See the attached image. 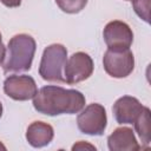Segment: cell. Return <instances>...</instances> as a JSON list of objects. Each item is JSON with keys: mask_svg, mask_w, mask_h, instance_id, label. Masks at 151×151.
Here are the masks:
<instances>
[{"mask_svg": "<svg viewBox=\"0 0 151 151\" xmlns=\"http://www.w3.org/2000/svg\"><path fill=\"white\" fill-rule=\"evenodd\" d=\"M34 109L46 116L73 114L85 106V96L77 90H68L55 85L41 87L33 98Z\"/></svg>", "mask_w": 151, "mask_h": 151, "instance_id": "1", "label": "cell"}, {"mask_svg": "<svg viewBox=\"0 0 151 151\" xmlns=\"http://www.w3.org/2000/svg\"><path fill=\"white\" fill-rule=\"evenodd\" d=\"M35 50V40L29 34L20 33L11 38L7 45L6 61L2 65L4 73L28 71L32 66Z\"/></svg>", "mask_w": 151, "mask_h": 151, "instance_id": "2", "label": "cell"}, {"mask_svg": "<svg viewBox=\"0 0 151 151\" xmlns=\"http://www.w3.org/2000/svg\"><path fill=\"white\" fill-rule=\"evenodd\" d=\"M67 60V50L61 44H52L44 50L39 65V74L46 81L64 83V67Z\"/></svg>", "mask_w": 151, "mask_h": 151, "instance_id": "3", "label": "cell"}, {"mask_svg": "<svg viewBox=\"0 0 151 151\" xmlns=\"http://www.w3.org/2000/svg\"><path fill=\"white\" fill-rule=\"evenodd\" d=\"M105 72L112 78H126L134 68V57L130 48H107L103 57Z\"/></svg>", "mask_w": 151, "mask_h": 151, "instance_id": "4", "label": "cell"}, {"mask_svg": "<svg viewBox=\"0 0 151 151\" xmlns=\"http://www.w3.org/2000/svg\"><path fill=\"white\" fill-rule=\"evenodd\" d=\"M77 125L81 133L101 136L107 125L106 111L103 105L93 103L87 105L77 117Z\"/></svg>", "mask_w": 151, "mask_h": 151, "instance_id": "5", "label": "cell"}, {"mask_svg": "<svg viewBox=\"0 0 151 151\" xmlns=\"http://www.w3.org/2000/svg\"><path fill=\"white\" fill-rule=\"evenodd\" d=\"M93 60L85 52L73 53L66 60L64 67V80L70 85L78 84L88 79L93 73Z\"/></svg>", "mask_w": 151, "mask_h": 151, "instance_id": "6", "label": "cell"}, {"mask_svg": "<svg viewBox=\"0 0 151 151\" xmlns=\"http://www.w3.org/2000/svg\"><path fill=\"white\" fill-rule=\"evenodd\" d=\"M4 92L12 99L25 101L34 98L38 92L37 84L31 76H9L4 81Z\"/></svg>", "mask_w": 151, "mask_h": 151, "instance_id": "7", "label": "cell"}, {"mask_svg": "<svg viewBox=\"0 0 151 151\" xmlns=\"http://www.w3.org/2000/svg\"><path fill=\"white\" fill-rule=\"evenodd\" d=\"M103 38L109 48H130L133 41L132 29L127 24L120 20H113L106 24L103 31Z\"/></svg>", "mask_w": 151, "mask_h": 151, "instance_id": "8", "label": "cell"}, {"mask_svg": "<svg viewBox=\"0 0 151 151\" xmlns=\"http://www.w3.org/2000/svg\"><path fill=\"white\" fill-rule=\"evenodd\" d=\"M143 109L144 106L137 98L123 96L113 104L112 112L118 124H133Z\"/></svg>", "mask_w": 151, "mask_h": 151, "instance_id": "9", "label": "cell"}, {"mask_svg": "<svg viewBox=\"0 0 151 151\" xmlns=\"http://www.w3.org/2000/svg\"><path fill=\"white\" fill-rule=\"evenodd\" d=\"M107 146L111 151H137L140 146L136 139L132 129L122 126L117 127L107 137Z\"/></svg>", "mask_w": 151, "mask_h": 151, "instance_id": "10", "label": "cell"}, {"mask_svg": "<svg viewBox=\"0 0 151 151\" xmlns=\"http://www.w3.org/2000/svg\"><path fill=\"white\" fill-rule=\"evenodd\" d=\"M54 137L53 127L44 122H33L28 125L26 131V139L33 147H44L48 145Z\"/></svg>", "mask_w": 151, "mask_h": 151, "instance_id": "11", "label": "cell"}, {"mask_svg": "<svg viewBox=\"0 0 151 151\" xmlns=\"http://www.w3.org/2000/svg\"><path fill=\"white\" fill-rule=\"evenodd\" d=\"M134 129L140 138V140L144 143V147H147L150 145V109L145 107L140 112V114L134 120Z\"/></svg>", "mask_w": 151, "mask_h": 151, "instance_id": "12", "label": "cell"}, {"mask_svg": "<svg viewBox=\"0 0 151 151\" xmlns=\"http://www.w3.org/2000/svg\"><path fill=\"white\" fill-rule=\"evenodd\" d=\"M55 4L63 12L76 14L85 8L87 0H55Z\"/></svg>", "mask_w": 151, "mask_h": 151, "instance_id": "13", "label": "cell"}, {"mask_svg": "<svg viewBox=\"0 0 151 151\" xmlns=\"http://www.w3.org/2000/svg\"><path fill=\"white\" fill-rule=\"evenodd\" d=\"M132 6L136 14L144 20L150 22V0H132Z\"/></svg>", "mask_w": 151, "mask_h": 151, "instance_id": "14", "label": "cell"}, {"mask_svg": "<svg viewBox=\"0 0 151 151\" xmlns=\"http://www.w3.org/2000/svg\"><path fill=\"white\" fill-rule=\"evenodd\" d=\"M0 2L6 7H19L21 5V0H0Z\"/></svg>", "mask_w": 151, "mask_h": 151, "instance_id": "15", "label": "cell"}, {"mask_svg": "<svg viewBox=\"0 0 151 151\" xmlns=\"http://www.w3.org/2000/svg\"><path fill=\"white\" fill-rule=\"evenodd\" d=\"M5 57H6V47L2 42V37H1V33H0V65L4 63Z\"/></svg>", "mask_w": 151, "mask_h": 151, "instance_id": "16", "label": "cell"}, {"mask_svg": "<svg viewBox=\"0 0 151 151\" xmlns=\"http://www.w3.org/2000/svg\"><path fill=\"white\" fill-rule=\"evenodd\" d=\"M84 147H88V149H92V150H96V147H94L93 145H90V144H86V143H84L83 140H81V142H79L78 144H74V145L72 146V150H77V149H84Z\"/></svg>", "mask_w": 151, "mask_h": 151, "instance_id": "17", "label": "cell"}, {"mask_svg": "<svg viewBox=\"0 0 151 151\" xmlns=\"http://www.w3.org/2000/svg\"><path fill=\"white\" fill-rule=\"evenodd\" d=\"M0 149H1V150H6V146H5V145H4L1 142H0Z\"/></svg>", "mask_w": 151, "mask_h": 151, "instance_id": "18", "label": "cell"}, {"mask_svg": "<svg viewBox=\"0 0 151 151\" xmlns=\"http://www.w3.org/2000/svg\"><path fill=\"white\" fill-rule=\"evenodd\" d=\"M1 116H2V104L0 101V118H1Z\"/></svg>", "mask_w": 151, "mask_h": 151, "instance_id": "19", "label": "cell"}, {"mask_svg": "<svg viewBox=\"0 0 151 151\" xmlns=\"http://www.w3.org/2000/svg\"><path fill=\"white\" fill-rule=\"evenodd\" d=\"M126 1H132V0H126Z\"/></svg>", "mask_w": 151, "mask_h": 151, "instance_id": "20", "label": "cell"}]
</instances>
